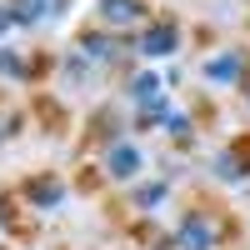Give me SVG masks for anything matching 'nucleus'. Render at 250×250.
Masks as SVG:
<instances>
[{
    "label": "nucleus",
    "mask_w": 250,
    "mask_h": 250,
    "mask_svg": "<svg viewBox=\"0 0 250 250\" xmlns=\"http://www.w3.org/2000/svg\"><path fill=\"white\" fill-rule=\"evenodd\" d=\"M135 100H145V105H160V80H155V75H140V80H135Z\"/></svg>",
    "instance_id": "6"
},
{
    "label": "nucleus",
    "mask_w": 250,
    "mask_h": 250,
    "mask_svg": "<svg viewBox=\"0 0 250 250\" xmlns=\"http://www.w3.org/2000/svg\"><path fill=\"white\" fill-rule=\"evenodd\" d=\"M30 195H35L40 205H55V200H60V185H50V180H40V185H35Z\"/></svg>",
    "instance_id": "7"
},
{
    "label": "nucleus",
    "mask_w": 250,
    "mask_h": 250,
    "mask_svg": "<svg viewBox=\"0 0 250 250\" xmlns=\"http://www.w3.org/2000/svg\"><path fill=\"white\" fill-rule=\"evenodd\" d=\"M205 75H210V80H220V85H230V80L240 75V55H215L210 65H205Z\"/></svg>",
    "instance_id": "5"
},
{
    "label": "nucleus",
    "mask_w": 250,
    "mask_h": 250,
    "mask_svg": "<svg viewBox=\"0 0 250 250\" xmlns=\"http://www.w3.org/2000/svg\"><path fill=\"white\" fill-rule=\"evenodd\" d=\"M10 20H15V15H10V10H0V30H5V25H10Z\"/></svg>",
    "instance_id": "9"
},
{
    "label": "nucleus",
    "mask_w": 250,
    "mask_h": 250,
    "mask_svg": "<svg viewBox=\"0 0 250 250\" xmlns=\"http://www.w3.org/2000/svg\"><path fill=\"white\" fill-rule=\"evenodd\" d=\"M105 170H110L115 180H130V175L140 170V150H135V145H115V150L105 155Z\"/></svg>",
    "instance_id": "2"
},
{
    "label": "nucleus",
    "mask_w": 250,
    "mask_h": 250,
    "mask_svg": "<svg viewBox=\"0 0 250 250\" xmlns=\"http://www.w3.org/2000/svg\"><path fill=\"white\" fill-rule=\"evenodd\" d=\"M100 15H105L110 25H130L140 15V0H100Z\"/></svg>",
    "instance_id": "4"
},
{
    "label": "nucleus",
    "mask_w": 250,
    "mask_h": 250,
    "mask_svg": "<svg viewBox=\"0 0 250 250\" xmlns=\"http://www.w3.org/2000/svg\"><path fill=\"white\" fill-rule=\"evenodd\" d=\"M175 40H180L175 25H150V30L140 35V50H145V55H170V50H175Z\"/></svg>",
    "instance_id": "3"
},
{
    "label": "nucleus",
    "mask_w": 250,
    "mask_h": 250,
    "mask_svg": "<svg viewBox=\"0 0 250 250\" xmlns=\"http://www.w3.org/2000/svg\"><path fill=\"white\" fill-rule=\"evenodd\" d=\"M215 245V225L205 215H185L180 220V250H210Z\"/></svg>",
    "instance_id": "1"
},
{
    "label": "nucleus",
    "mask_w": 250,
    "mask_h": 250,
    "mask_svg": "<svg viewBox=\"0 0 250 250\" xmlns=\"http://www.w3.org/2000/svg\"><path fill=\"white\" fill-rule=\"evenodd\" d=\"M215 170H220V175H230V180H235V175H240V160H235V155H220V165H215Z\"/></svg>",
    "instance_id": "8"
}]
</instances>
